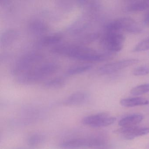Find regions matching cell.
Here are the masks:
<instances>
[{"label":"cell","instance_id":"21","mask_svg":"<svg viewBox=\"0 0 149 149\" xmlns=\"http://www.w3.org/2000/svg\"><path fill=\"white\" fill-rule=\"evenodd\" d=\"M44 140L42 135L40 134H35L31 135L28 139V143L31 146H35L42 143Z\"/></svg>","mask_w":149,"mask_h":149},{"label":"cell","instance_id":"8","mask_svg":"<svg viewBox=\"0 0 149 149\" xmlns=\"http://www.w3.org/2000/svg\"><path fill=\"white\" fill-rule=\"evenodd\" d=\"M136 23L133 19L122 18L109 22L105 27L106 33H119L121 30L128 32Z\"/></svg>","mask_w":149,"mask_h":149},{"label":"cell","instance_id":"24","mask_svg":"<svg viewBox=\"0 0 149 149\" xmlns=\"http://www.w3.org/2000/svg\"><path fill=\"white\" fill-rule=\"evenodd\" d=\"M59 6L62 8L63 9L65 10H68L70 9L72 7V4H71L70 1H59Z\"/></svg>","mask_w":149,"mask_h":149},{"label":"cell","instance_id":"22","mask_svg":"<svg viewBox=\"0 0 149 149\" xmlns=\"http://www.w3.org/2000/svg\"><path fill=\"white\" fill-rule=\"evenodd\" d=\"M149 49V38L145 39L138 43L133 49L135 52H143Z\"/></svg>","mask_w":149,"mask_h":149},{"label":"cell","instance_id":"6","mask_svg":"<svg viewBox=\"0 0 149 149\" xmlns=\"http://www.w3.org/2000/svg\"><path fill=\"white\" fill-rule=\"evenodd\" d=\"M116 121V118L110 116L107 113H100L85 117L82 120V123L90 127L99 128L109 126Z\"/></svg>","mask_w":149,"mask_h":149},{"label":"cell","instance_id":"3","mask_svg":"<svg viewBox=\"0 0 149 149\" xmlns=\"http://www.w3.org/2000/svg\"><path fill=\"white\" fill-rule=\"evenodd\" d=\"M43 58V54L38 52L27 53L21 56L13 64L11 69V74L19 76L37 66Z\"/></svg>","mask_w":149,"mask_h":149},{"label":"cell","instance_id":"16","mask_svg":"<svg viewBox=\"0 0 149 149\" xmlns=\"http://www.w3.org/2000/svg\"><path fill=\"white\" fill-rule=\"evenodd\" d=\"M149 8V1H137L130 4L127 7V10L129 12H138Z\"/></svg>","mask_w":149,"mask_h":149},{"label":"cell","instance_id":"9","mask_svg":"<svg viewBox=\"0 0 149 149\" xmlns=\"http://www.w3.org/2000/svg\"><path fill=\"white\" fill-rule=\"evenodd\" d=\"M115 133L121 135L126 140H131L138 137L149 134V128H140L137 126L130 127H121L115 131Z\"/></svg>","mask_w":149,"mask_h":149},{"label":"cell","instance_id":"17","mask_svg":"<svg viewBox=\"0 0 149 149\" xmlns=\"http://www.w3.org/2000/svg\"><path fill=\"white\" fill-rule=\"evenodd\" d=\"M92 66L89 64H79L69 68L66 74L68 76H74L82 74L91 69Z\"/></svg>","mask_w":149,"mask_h":149},{"label":"cell","instance_id":"2","mask_svg":"<svg viewBox=\"0 0 149 149\" xmlns=\"http://www.w3.org/2000/svg\"><path fill=\"white\" fill-rule=\"evenodd\" d=\"M59 69V64L53 62L39 64L18 76L16 81L20 84H33L57 72Z\"/></svg>","mask_w":149,"mask_h":149},{"label":"cell","instance_id":"7","mask_svg":"<svg viewBox=\"0 0 149 149\" xmlns=\"http://www.w3.org/2000/svg\"><path fill=\"white\" fill-rule=\"evenodd\" d=\"M138 62L139 60L136 59L121 60L102 66L99 68L98 72L100 74L104 75L113 74L129 66L136 64Z\"/></svg>","mask_w":149,"mask_h":149},{"label":"cell","instance_id":"20","mask_svg":"<svg viewBox=\"0 0 149 149\" xmlns=\"http://www.w3.org/2000/svg\"><path fill=\"white\" fill-rule=\"evenodd\" d=\"M99 34L97 33L86 34L79 38L78 41L80 43H87L92 42L98 39Z\"/></svg>","mask_w":149,"mask_h":149},{"label":"cell","instance_id":"4","mask_svg":"<svg viewBox=\"0 0 149 149\" xmlns=\"http://www.w3.org/2000/svg\"><path fill=\"white\" fill-rule=\"evenodd\" d=\"M103 144L102 140L96 138H77L64 141L59 145V147L62 149L94 148L101 146Z\"/></svg>","mask_w":149,"mask_h":149},{"label":"cell","instance_id":"13","mask_svg":"<svg viewBox=\"0 0 149 149\" xmlns=\"http://www.w3.org/2000/svg\"><path fill=\"white\" fill-rule=\"evenodd\" d=\"M88 94L85 91H77L68 97L64 103L68 105H77L85 103L88 99Z\"/></svg>","mask_w":149,"mask_h":149},{"label":"cell","instance_id":"18","mask_svg":"<svg viewBox=\"0 0 149 149\" xmlns=\"http://www.w3.org/2000/svg\"><path fill=\"white\" fill-rule=\"evenodd\" d=\"M66 80L61 77H56L44 82L43 86L50 89L59 88L65 85Z\"/></svg>","mask_w":149,"mask_h":149},{"label":"cell","instance_id":"14","mask_svg":"<svg viewBox=\"0 0 149 149\" xmlns=\"http://www.w3.org/2000/svg\"><path fill=\"white\" fill-rule=\"evenodd\" d=\"M143 117L139 114H134L125 117L118 122V125L121 127H130L136 126L142 122Z\"/></svg>","mask_w":149,"mask_h":149},{"label":"cell","instance_id":"1","mask_svg":"<svg viewBox=\"0 0 149 149\" xmlns=\"http://www.w3.org/2000/svg\"><path fill=\"white\" fill-rule=\"evenodd\" d=\"M51 51L56 54L90 62L103 61L111 56L110 55L98 53L95 49L80 44H59L53 47Z\"/></svg>","mask_w":149,"mask_h":149},{"label":"cell","instance_id":"10","mask_svg":"<svg viewBox=\"0 0 149 149\" xmlns=\"http://www.w3.org/2000/svg\"><path fill=\"white\" fill-rule=\"evenodd\" d=\"M29 32L34 35H43L49 31L48 25L39 19H33L27 25Z\"/></svg>","mask_w":149,"mask_h":149},{"label":"cell","instance_id":"11","mask_svg":"<svg viewBox=\"0 0 149 149\" xmlns=\"http://www.w3.org/2000/svg\"><path fill=\"white\" fill-rule=\"evenodd\" d=\"M63 35L61 33H54L46 35L41 37L36 42V46L38 47H46L58 45L62 40Z\"/></svg>","mask_w":149,"mask_h":149},{"label":"cell","instance_id":"23","mask_svg":"<svg viewBox=\"0 0 149 149\" xmlns=\"http://www.w3.org/2000/svg\"><path fill=\"white\" fill-rule=\"evenodd\" d=\"M132 74L136 76H144L149 74V67L142 66L137 67L133 70Z\"/></svg>","mask_w":149,"mask_h":149},{"label":"cell","instance_id":"5","mask_svg":"<svg viewBox=\"0 0 149 149\" xmlns=\"http://www.w3.org/2000/svg\"><path fill=\"white\" fill-rule=\"evenodd\" d=\"M125 40L124 36L119 33H106L101 42L108 51L116 53L122 50Z\"/></svg>","mask_w":149,"mask_h":149},{"label":"cell","instance_id":"15","mask_svg":"<svg viewBox=\"0 0 149 149\" xmlns=\"http://www.w3.org/2000/svg\"><path fill=\"white\" fill-rule=\"evenodd\" d=\"M120 104L123 107H134L138 106L147 105L149 104L148 100L142 97H133L123 99L120 101Z\"/></svg>","mask_w":149,"mask_h":149},{"label":"cell","instance_id":"19","mask_svg":"<svg viewBox=\"0 0 149 149\" xmlns=\"http://www.w3.org/2000/svg\"><path fill=\"white\" fill-rule=\"evenodd\" d=\"M149 92V84H141L134 87L130 91L133 96H139Z\"/></svg>","mask_w":149,"mask_h":149},{"label":"cell","instance_id":"12","mask_svg":"<svg viewBox=\"0 0 149 149\" xmlns=\"http://www.w3.org/2000/svg\"><path fill=\"white\" fill-rule=\"evenodd\" d=\"M19 35V32L15 29H7L1 35L0 44L4 47H9L16 41Z\"/></svg>","mask_w":149,"mask_h":149}]
</instances>
